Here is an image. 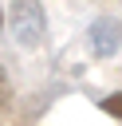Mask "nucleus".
I'll list each match as a JSON object with an SVG mask.
<instances>
[{
    "instance_id": "nucleus-1",
    "label": "nucleus",
    "mask_w": 122,
    "mask_h": 126,
    "mask_svg": "<svg viewBox=\"0 0 122 126\" xmlns=\"http://www.w3.org/2000/svg\"><path fill=\"white\" fill-rule=\"evenodd\" d=\"M8 28H12V35H16L20 47H39L43 43V32H47V20H43L39 0H12Z\"/></svg>"
},
{
    "instance_id": "nucleus-2",
    "label": "nucleus",
    "mask_w": 122,
    "mask_h": 126,
    "mask_svg": "<svg viewBox=\"0 0 122 126\" xmlns=\"http://www.w3.org/2000/svg\"><path fill=\"white\" fill-rule=\"evenodd\" d=\"M118 47H122V28L114 20H106V16L94 20L91 24V51L94 55H114Z\"/></svg>"
},
{
    "instance_id": "nucleus-3",
    "label": "nucleus",
    "mask_w": 122,
    "mask_h": 126,
    "mask_svg": "<svg viewBox=\"0 0 122 126\" xmlns=\"http://www.w3.org/2000/svg\"><path fill=\"white\" fill-rule=\"evenodd\" d=\"M98 110H106V114H114V118L122 122V91H114V94L98 98Z\"/></svg>"
},
{
    "instance_id": "nucleus-4",
    "label": "nucleus",
    "mask_w": 122,
    "mask_h": 126,
    "mask_svg": "<svg viewBox=\"0 0 122 126\" xmlns=\"http://www.w3.org/2000/svg\"><path fill=\"white\" fill-rule=\"evenodd\" d=\"M12 106V79L4 75V67H0V110H8Z\"/></svg>"
}]
</instances>
